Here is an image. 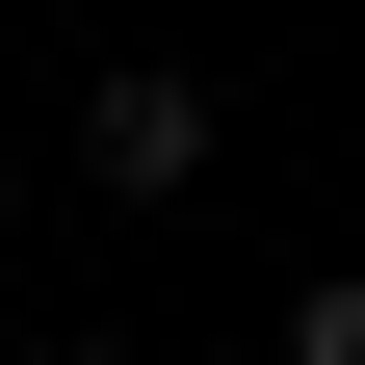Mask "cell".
I'll return each mask as SVG.
<instances>
[{"label":"cell","mask_w":365,"mask_h":365,"mask_svg":"<svg viewBox=\"0 0 365 365\" xmlns=\"http://www.w3.org/2000/svg\"><path fill=\"white\" fill-rule=\"evenodd\" d=\"M209 157H235V105H209V78H105V105H78V182H105V209H182V182H209Z\"/></svg>","instance_id":"6da1fadb"},{"label":"cell","mask_w":365,"mask_h":365,"mask_svg":"<svg viewBox=\"0 0 365 365\" xmlns=\"http://www.w3.org/2000/svg\"><path fill=\"white\" fill-rule=\"evenodd\" d=\"M261 365H365V261H339V287H287V339H261Z\"/></svg>","instance_id":"7a4b0ae2"},{"label":"cell","mask_w":365,"mask_h":365,"mask_svg":"<svg viewBox=\"0 0 365 365\" xmlns=\"http://www.w3.org/2000/svg\"><path fill=\"white\" fill-rule=\"evenodd\" d=\"M26 365H130V339H26Z\"/></svg>","instance_id":"3957f363"},{"label":"cell","mask_w":365,"mask_h":365,"mask_svg":"<svg viewBox=\"0 0 365 365\" xmlns=\"http://www.w3.org/2000/svg\"><path fill=\"white\" fill-rule=\"evenodd\" d=\"M0 235H26V157H0Z\"/></svg>","instance_id":"277c9868"}]
</instances>
